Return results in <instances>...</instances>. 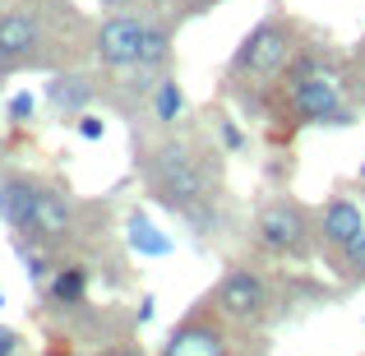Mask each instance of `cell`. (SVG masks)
Here are the masks:
<instances>
[{
    "label": "cell",
    "mask_w": 365,
    "mask_h": 356,
    "mask_svg": "<svg viewBox=\"0 0 365 356\" xmlns=\"http://www.w3.org/2000/svg\"><path fill=\"white\" fill-rule=\"evenodd\" d=\"M232 329H236V324H227L213 305H204V310L185 315V320L171 329L162 356H236Z\"/></svg>",
    "instance_id": "cell-6"
},
{
    "label": "cell",
    "mask_w": 365,
    "mask_h": 356,
    "mask_svg": "<svg viewBox=\"0 0 365 356\" xmlns=\"http://www.w3.org/2000/svg\"><path fill=\"white\" fill-rule=\"evenodd\" d=\"M130 245L139 250V255H167L171 240L158 236V227H153L148 218H130Z\"/></svg>",
    "instance_id": "cell-16"
},
{
    "label": "cell",
    "mask_w": 365,
    "mask_h": 356,
    "mask_svg": "<svg viewBox=\"0 0 365 356\" xmlns=\"http://www.w3.org/2000/svg\"><path fill=\"white\" fill-rule=\"evenodd\" d=\"M314 218L305 204H296V199H273V204L259 213L255 223V245L268 250V255L277 259H305L314 245Z\"/></svg>",
    "instance_id": "cell-4"
},
{
    "label": "cell",
    "mask_w": 365,
    "mask_h": 356,
    "mask_svg": "<svg viewBox=\"0 0 365 356\" xmlns=\"http://www.w3.org/2000/svg\"><path fill=\"white\" fill-rule=\"evenodd\" d=\"M46 98H51V107H61V111H83L88 98H93V83L83 79V74H61V79L46 88Z\"/></svg>",
    "instance_id": "cell-13"
},
{
    "label": "cell",
    "mask_w": 365,
    "mask_h": 356,
    "mask_svg": "<svg viewBox=\"0 0 365 356\" xmlns=\"http://www.w3.org/2000/svg\"><path fill=\"white\" fill-rule=\"evenodd\" d=\"M102 130H107V125H102L98 116H83L79 121V134H83V139H102Z\"/></svg>",
    "instance_id": "cell-19"
},
{
    "label": "cell",
    "mask_w": 365,
    "mask_h": 356,
    "mask_svg": "<svg viewBox=\"0 0 365 356\" xmlns=\"http://www.w3.org/2000/svg\"><path fill=\"white\" fill-rule=\"evenodd\" d=\"M102 5H125V0H102Z\"/></svg>",
    "instance_id": "cell-24"
},
{
    "label": "cell",
    "mask_w": 365,
    "mask_h": 356,
    "mask_svg": "<svg viewBox=\"0 0 365 356\" xmlns=\"http://www.w3.org/2000/svg\"><path fill=\"white\" fill-rule=\"evenodd\" d=\"M287 102L305 125H347L351 107L347 93H342V79L333 70H324L314 56H301V61L287 65Z\"/></svg>",
    "instance_id": "cell-2"
},
{
    "label": "cell",
    "mask_w": 365,
    "mask_h": 356,
    "mask_svg": "<svg viewBox=\"0 0 365 356\" xmlns=\"http://www.w3.org/2000/svg\"><path fill=\"white\" fill-rule=\"evenodd\" d=\"M356 61L365 65V37H361V46H356Z\"/></svg>",
    "instance_id": "cell-23"
},
{
    "label": "cell",
    "mask_w": 365,
    "mask_h": 356,
    "mask_svg": "<svg viewBox=\"0 0 365 356\" xmlns=\"http://www.w3.org/2000/svg\"><path fill=\"white\" fill-rule=\"evenodd\" d=\"M143 37H148V19H134V14L107 19V24L98 28V56H102V65H111V70H130V65H139Z\"/></svg>",
    "instance_id": "cell-7"
},
{
    "label": "cell",
    "mask_w": 365,
    "mask_h": 356,
    "mask_svg": "<svg viewBox=\"0 0 365 356\" xmlns=\"http://www.w3.org/2000/svg\"><path fill=\"white\" fill-rule=\"evenodd\" d=\"M102 356H143L139 347H111V352H102Z\"/></svg>",
    "instance_id": "cell-22"
},
{
    "label": "cell",
    "mask_w": 365,
    "mask_h": 356,
    "mask_svg": "<svg viewBox=\"0 0 365 356\" xmlns=\"http://www.w3.org/2000/svg\"><path fill=\"white\" fill-rule=\"evenodd\" d=\"M361 176H365V167H361Z\"/></svg>",
    "instance_id": "cell-25"
},
{
    "label": "cell",
    "mask_w": 365,
    "mask_h": 356,
    "mask_svg": "<svg viewBox=\"0 0 365 356\" xmlns=\"http://www.w3.org/2000/svg\"><path fill=\"white\" fill-rule=\"evenodd\" d=\"M70 232H74V208H70V199H65L61 190H46V185H42L28 240H65Z\"/></svg>",
    "instance_id": "cell-9"
},
{
    "label": "cell",
    "mask_w": 365,
    "mask_h": 356,
    "mask_svg": "<svg viewBox=\"0 0 365 356\" xmlns=\"http://www.w3.org/2000/svg\"><path fill=\"white\" fill-rule=\"evenodd\" d=\"M292 61H296V28L287 19H264L241 42V51L232 56V83L255 79V88H264L277 74H287Z\"/></svg>",
    "instance_id": "cell-3"
},
{
    "label": "cell",
    "mask_w": 365,
    "mask_h": 356,
    "mask_svg": "<svg viewBox=\"0 0 365 356\" xmlns=\"http://www.w3.org/2000/svg\"><path fill=\"white\" fill-rule=\"evenodd\" d=\"M171 51V33L162 24H148V37H143V51H139V65L134 70H158Z\"/></svg>",
    "instance_id": "cell-15"
},
{
    "label": "cell",
    "mask_w": 365,
    "mask_h": 356,
    "mask_svg": "<svg viewBox=\"0 0 365 356\" xmlns=\"http://www.w3.org/2000/svg\"><path fill=\"white\" fill-rule=\"evenodd\" d=\"M19 352V333L14 329H0V356H14Z\"/></svg>",
    "instance_id": "cell-20"
},
{
    "label": "cell",
    "mask_w": 365,
    "mask_h": 356,
    "mask_svg": "<svg viewBox=\"0 0 365 356\" xmlns=\"http://www.w3.org/2000/svg\"><path fill=\"white\" fill-rule=\"evenodd\" d=\"M153 111H158V121L162 125H171L185 111V93H180V83L176 79H162L158 88H153Z\"/></svg>",
    "instance_id": "cell-14"
},
{
    "label": "cell",
    "mask_w": 365,
    "mask_h": 356,
    "mask_svg": "<svg viewBox=\"0 0 365 356\" xmlns=\"http://www.w3.org/2000/svg\"><path fill=\"white\" fill-rule=\"evenodd\" d=\"M222 139L232 143V148H241V130H236V125H222Z\"/></svg>",
    "instance_id": "cell-21"
},
{
    "label": "cell",
    "mask_w": 365,
    "mask_h": 356,
    "mask_svg": "<svg viewBox=\"0 0 365 356\" xmlns=\"http://www.w3.org/2000/svg\"><path fill=\"white\" fill-rule=\"evenodd\" d=\"M37 195H42V185H37V180H24V176H14V180L0 185V218L9 223V232H19V236L33 232Z\"/></svg>",
    "instance_id": "cell-10"
},
{
    "label": "cell",
    "mask_w": 365,
    "mask_h": 356,
    "mask_svg": "<svg viewBox=\"0 0 365 356\" xmlns=\"http://www.w3.org/2000/svg\"><path fill=\"white\" fill-rule=\"evenodd\" d=\"M342 278H347V283H365V232L356 236V245L342 255Z\"/></svg>",
    "instance_id": "cell-17"
},
{
    "label": "cell",
    "mask_w": 365,
    "mask_h": 356,
    "mask_svg": "<svg viewBox=\"0 0 365 356\" xmlns=\"http://www.w3.org/2000/svg\"><path fill=\"white\" fill-rule=\"evenodd\" d=\"M217 315L236 329H250V324H264L268 320V305H273V287H268L264 273L255 268H232V273L217 283V292L208 296Z\"/></svg>",
    "instance_id": "cell-5"
},
{
    "label": "cell",
    "mask_w": 365,
    "mask_h": 356,
    "mask_svg": "<svg viewBox=\"0 0 365 356\" xmlns=\"http://www.w3.org/2000/svg\"><path fill=\"white\" fill-rule=\"evenodd\" d=\"M37 46V19L24 14V9H9L0 14V65H14L24 56H33Z\"/></svg>",
    "instance_id": "cell-11"
},
{
    "label": "cell",
    "mask_w": 365,
    "mask_h": 356,
    "mask_svg": "<svg viewBox=\"0 0 365 356\" xmlns=\"http://www.w3.org/2000/svg\"><path fill=\"white\" fill-rule=\"evenodd\" d=\"M148 185L153 195L167 208H176L180 218L199 223L204 208L213 204V185H208V171L199 167V158L185 148V143H162L148 158Z\"/></svg>",
    "instance_id": "cell-1"
},
{
    "label": "cell",
    "mask_w": 365,
    "mask_h": 356,
    "mask_svg": "<svg viewBox=\"0 0 365 356\" xmlns=\"http://www.w3.org/2000/svg\"><path fill=\"white\" fill-rule=\"evenodd\" d=\"M46 296H51L56 305H83V296H88V268L83 264H65L61 273L46 283Z\"/></svg>",
    "instance_id": "cell-12"
},
{
    "label": "cell",
    "mask_w": 365,
    "mask_h": 356,
    "mask_svg": "<svg viewBox=\"0 0 365 356\" xmlns=\"http://www.w3.org/2000/svg\"><path fill=\"white\" fill-rule=\"evenodd\" d=\"M9 116H14V121H28V116H33V98H28V93H19V98L9 102Z\"/></svg>",
    "instance_id": "cell-18"
},
{
    "label": "cell",
    "mask_w": 365,
    "mask_h": 356,
    "mask_svg": "<svg viewBox=\"0 0 365 356\" xmlns=\"http://www.w3.org/2000/svg\"><path fill=\"white\" fill-rule=\"evenodd\" d=\"M314 232H319V240H324L329 250L347 255V250L356 245V236L365 232V213H361V204H351L347 195L329 199V204H324V213H319V223H314Z\"/></svg>",
    "instance_id": "cell-8"
}]
</instances>
